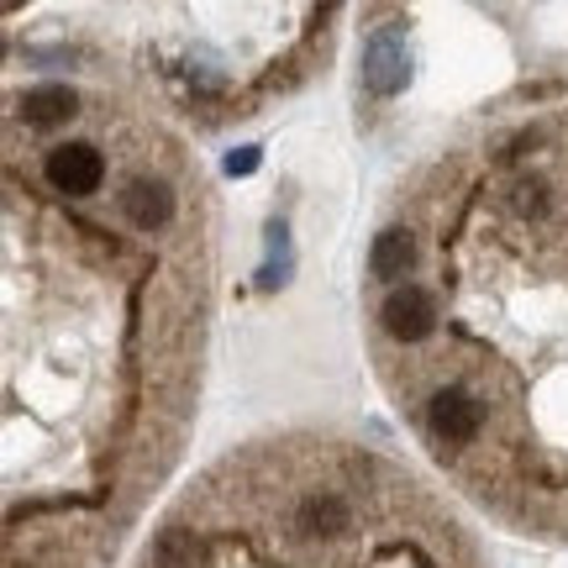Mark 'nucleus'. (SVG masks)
Segmentation results:
<instances>
[{
  "label": "nucleus",
  "mask_w": 568,
  "mask_h": 568,
  "mask_svg": "<svg viewBox=\"0 0 568 568\" xmlns=\"http://www.w3.org/2000/svg\"><path fill=\"white\" fill-rule=\"evenodd\" d=\"M426 422H432V437H437V443L464 447L479 437V422H485V416H479V406L468 400L464 389H437L432 406H426Z\"/></svg>",
  "instance_id": "3"
},
{
  "label": "nucleus",
  "mask_w": 568,
  "mask_h": 568,
  "mask_svg": "<svg viewBox=\"0 0 568 568\" xmlns=\"http://www.w3.org/2000/svg\"><path fill=\"white\" fill-rule=\"evenodd\" d=\"M190 558H195V548L184 542L180 531H169V537H163V542H159V564H169V568H174V564H190Z\"/></svg>",
  "instance_id": "11"
},
{
  "label": "nucleus",
  "mask_w": 568,
  "mask_h": 568,
  "mask_svg": "<svg viewBox=\"0 0 568 568\" xmlns=\"http://www.w3.org/2000/svg\"><path fill=\"white\" fill-rule=\"evenodd\" d=\"M347 527H353V506H347L337 489H316L295 510V531L301 537H343Z\"/></svg>",
  "instance_id": "4"
},
{
  "label": "nucleus",
  "mask_w": 568,
  "mask_h": 568,
  "mask_svg": "<svg viewBox=\"0 0 568 568\" xmlns=\"http://www.w3.org/2000/svg\"><path fill=\"white\" fill-rule=\"evenodd\" d=\"M258 163H264V153H258V148L247 142V148H232V153H226V159H222V169H226V174H232V180H247V174H253Z\"/></svg>",
  "instance_id": "9"
},
{
  "label": "nucleus",
  "mask_w": 568,
  "mask_h": 568,
  "mask_svg": "<svg viewBox=\"0 0 568 568\" xmlns=\"http://www.w3.org/2000/svg\"><path fill=\"white\" fill-rule=\"evenodd\" d=\"M364 84L374 90V95H395V90L406 84V42L395 38V32H379V38L368 42Z\"/></svg>",
  "instance_id": "5"
},
{
  "label": "nucleus",
  "mask_w": 568,
  "mask_h": 568,
  "mask_svg": "<svg viewBox=\"0 0 568 568\" xmlns=\"http://www.w3.org/2000/svg\"><path fill=\"white\" fill-rule=\"evenodd\" d=\"M122 216H126L132 226H138V232H153V226H163L169 216H174V195H169V184H159V180L126 184Z\"/></svg>",
  "instance_id": "6"
},
{
  "label": "nucleus",
  "mask_w": 568,
  "mask_h": 568,
  "mask_svg": "<svg viewBox=\"0 0 568 568\" xmlns=\"http://www.w3.org/2000/svg\"><path fill=\"white\" fill-rule=\"evenodd\" d=\"M42 174L59 195H95L105 184V159L90 148V142H59L48 159H42Z\"/></svg>",
  "instance_id": "1"
},
{
  "label": "nucleus",
  "mask_w": 568,
  "mask_h": 568,
  "mask_svg": "<svg viewBox=\"0 0 568 568\" xmlns=\"http://www.w3.org/2000/svg\"><path fill=\"white\" fill-rule=\"evenodd\" d=\"M516 211H521V216H542V211H548V184H516Z\"/></svg>",
  "instance_id": "10"
},
{
  "label": "nucleus",
  "mask_w": 568,
  "mask_h": 568,
  "mask_svg": "<svg viewBox=\"0 0 568 568\" xmlns=\"http://www.w3.org/2000/svg\"><path fill=\"white\" fill-rule=\"evenodd\" d=\"M21 111H27V122H38V126L63 122L74 111V90L69 84H38V90L21 95Z\"/></svg>",
  "instance_id": "8"
},
{
  "label": "nucleus",
  "mask_w": 568,
  "mask_h": 568,
  "mask_svg": "<svg viewBox=\"0 0 568 568\" xmlns=\"http://www.w3.org/2000/svg\"><path fill=\"white\" fill-rule=\"evenodd\" d=\"M410 264H416V237H410L406 226L379 232L374 247H368V274H374V280H406Z\"/></svg>",
  "instance_id": "7"
},
{
  "label": "nucleus",
  "mask_w": 568,
  "mask_h": 568,
  "mask_svg": "<svg viewBox=\"0 0 568 568\" xmlns=\"http://www.w3.org/2000/svg\"><path fill=\"white\" fill-rule=\"evenodd\" d=\"M379 326L395 343H422L426 332L437 326V301L426 295L422 284H395L379 305Z\"/></svg>",
  "instance_id": "2"
}]
</instances>
